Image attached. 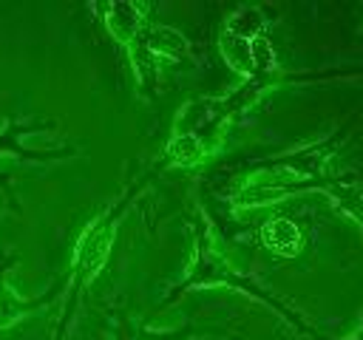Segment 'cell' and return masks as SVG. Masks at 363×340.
<instances>
[{
	"mask_svg": "<svg viewBox=\"0 0 363 340\" xmlns=\"http://www.w3.org/2000/svg\"><path fill=\"white\" fill-rule=\"evenodd\" d=\"M343 128H335L323 139L244 164L238 184L230 190V201L235 207H261L295 193L320 190L363 230V190L357 184V173H343L332 164L343 144Z\"/></svg>",
	"mask_w": 363,
	"mask_h": 340,
	"instance_id": "6da1fadb",
	"label": "cell"
},
{
	"mask_svg": "<svg viewBox=\"0 0 363 340\" xmlns=\"http://www.w3.org/2000/svg\"><path fill=\"white\" fill-rule=\"evenodd\" d=\"M190 227H193V261H190L184 278H182L176 286H170L167 295L159 300V309L173 306V303H176L179 298H184L190 289L230 286V289H235V292H241V295H247V298L264 303L267 309H272V312H275L278 317H284L295 332H301V334H306V337H312V340H332V337H326L320 329H315L298 309H292V306L284 303L278 295H272L258 278H252L250 272H241V269L218 249V244H216V238H213L210 224H207L204 215H196V218L190 221Z\"/></svg>",
	"mask_w": 363,
	"mask_h": 340,
	"instance_id": "7a4b0ae2",
	"label": "cell"
},
{
	"mask_svg": "<svg viewBox=\"0 0 363 340\" xmlns=\"http://www.w3.org/2000/svg\"><path fill=\"white\" fill-rule=\"evenodd\" d=\"M105 23V28L125 45L128 60L133 65L139 91L147 99H156L162 85V60H190L193 45L184 34H179L170 26L156 23L150 14V6L142 3H96L91 6Z\"/></svg>",
	"mask_w": 363,
	"mask_h": 340,
	"instance_id": "3957f363",
	"label": "cell"
},
{
	"mask_svg": "<svg viewBox=\"0 0 363 340\" xmlns=\"http://www.w3.org/2000/svg\"><path fill=\"white\" fill-rule=\"evenodd\" d=\"M159 173H162V170H159L156 162H153V164H150L142 176H136V178H133V181L82 230V235L77 238L74 258H71V272H68V286H65V298H62V312H60V326H57V340L65 337V329H68V323H71V314H74L79 298H82L85 289L96 280V275L105 269L122 218L128 215V210L136 204V198L147 190V184H150Z\"/></svg>",
	"mask_w": 363,
	"mask_h": 340,
	"instance_id": "277c9868",
	"label": "cell"
},
{
	"mask_svg": "<svg viewBox=\"0 0 363 340\" xmlns=\"http://www.w3.org/2000/svg\"><path fill=\"white\" fill-rule=\"evenodd\" d=\"M43 130H51V122H31V119H23L20 113H11L9 125L0 130V156H17L23 162H54V159L74 153L71 144L57 147V150H31L28 144H23L26 136L43 133Z\"/></svg>",
	"mask_w": 363,
	"mask_h": 340,
	"instance_id": "5b68a950",
	"label": "cell"
},
{
	"mask_svg": "<svg viewBox=\"0 0 363 340\" xmlns=\"http://www.w3.org/2000/svg\"><path fill=\"white\" fill-rule=\"evenodd\" d=\"M261 241L264 246H269L272 252L281 255H298V249L306 241V230H301V224L289 221V218H272L261 227Z\"/></svg>",
	"mask_w": 363,
	"mask_h": 340,
	"instance_id": "8992f818",
	"label": "cell"
},
{
	"mask_svg": "<svg viewBox=\"0 0 363 340\" xmlns=\"http://www.w3.org/2000/svg\"><path fill=\"white\" fill-rule=\"evenodd\" d=\"M196 326H182V329H150L142 320L122 314L119 317V340H193Z\"/></svg>",
	"mask_w": 363,
	"mask_h": 340,
	"instance_id": "52a82bcc",
	"label": "cell"
},
{
	"mask_svg": "<svg viewBox=\"0 0 363 340\" xmlns=\"http://www.w3.org/2000/svg\"><path fill=\"white\" fill-rule=\"evenodd\" d=\"M346 340H363V320H360V326L352 332V337H346Z\"/></svg>",
	"mask_w": 363,
	"mask_h": 340,
	"instance_id": "ba28073f",
	"label": "cell"
}]
</instances>
